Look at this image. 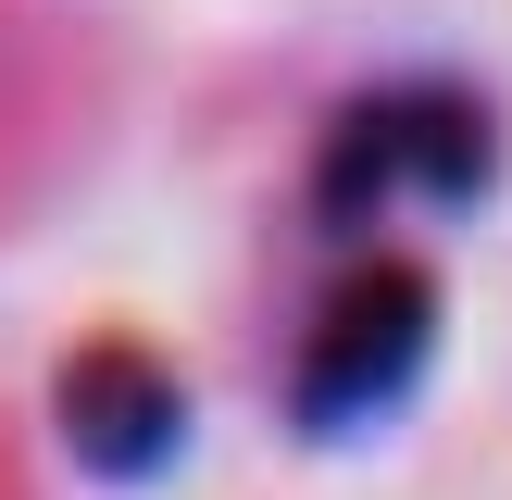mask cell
Instances as JSON below:
<instances>
[{
	"mask_svg": "<svg viewBox=\"0 0 512 500\" xmlns=\"http://www.w3.org/2000/svg\"><path fill=\"white\" fill-rule=\"evenodd\" d=\"M0 500H25V463H13V438H0Z\"/></svg>",
	"mask_w": 512,
	"mask_h": 500,
	"instance_id": "obj_1",
	"label": "cell"
}]
</instances>
